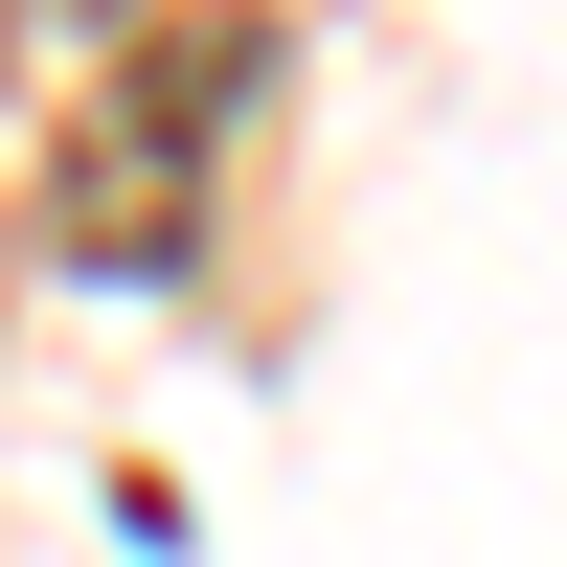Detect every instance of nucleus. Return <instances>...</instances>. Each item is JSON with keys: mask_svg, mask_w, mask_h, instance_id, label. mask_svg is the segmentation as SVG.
Wrapping results in <instances>:
<instances>
[{"mask_svg": "<svg viewBox=\"0 0 567 567\" xmlns=\"http://www.w3.org/2000/svg\"><path fill=\"white\" fill-rule=\"evenodd\" d=\"M272 0H159V23L91 69V114H69V159H45V227H69L91 272H182L205 250V136L272 91Z\"/></svg>", "mask_w": 567, "mask_h": 567, "instance_id": "f257e3e1", "label": "nucleus"}]
</instances>
